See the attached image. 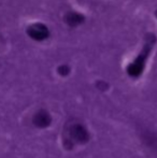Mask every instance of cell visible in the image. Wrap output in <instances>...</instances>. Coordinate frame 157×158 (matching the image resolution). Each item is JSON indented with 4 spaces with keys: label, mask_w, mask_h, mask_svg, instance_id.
I'll use <instances>...</instances> for the list:
<instances>
[{
    "label": "cell",
    "mask_w": 157,
    "mask_h": 158,
    "mask_svg": "<svg viewBox=\"0 0 157 158\" xmlns=\"http://www.w3.org/2000/svg\"><path fill=\"white\" fill-rule=\"evenodd\" d=\"M28 35L35 40H43L48 37V28L45 26L41 25V24H35V25L30 26L28 28Z\"/></svg>",
    "instance_id": "obj_1"
}]
</instances>
